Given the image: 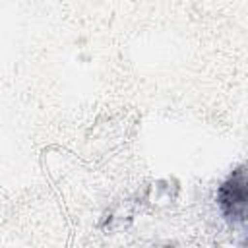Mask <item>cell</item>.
I'll return each instance as SVG.
<instances>
[{
  "label": "cell",
  "mask_w": 248,
  "mask_h": 248,
  "mask_svg": "<svg viewBox=\"0 0 248 248\" xmlns=\"http://www.w3.org/2000/svg\"><path fill=\"white\" fill-rule=\"evenodd\" d=\"M246 200V172L244 167H238L219 188V205L223 215L231 221H244Z\"/></svg>",
  "instance_id": "obj_1"
}]
</instances>
